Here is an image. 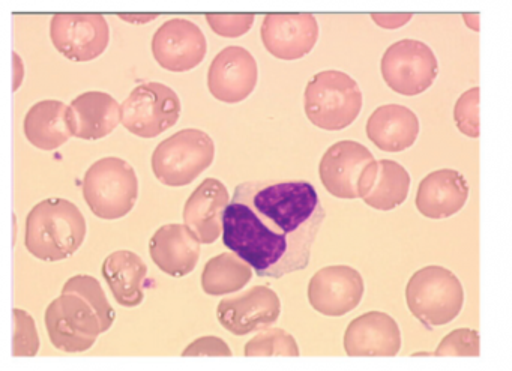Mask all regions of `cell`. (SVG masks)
I'll return each mask as SVG.
<instances>
[{
    "instance_id": "cell-23",
    "label": "cell",
    "mask_w": 512,
    "mask_h": 371,
    "mask_svg": "<svg viewBox=\"0 0 512 371\" xmlns=\"http://www.w3.org/2000/svg\"><path fill=\"white\" fill-rule=\"evenodd\" d=\"M23 131L29 143L41 151L61 148L74 137L70 125V106L62 101H40L26 115Z\"/></svg>"
},
{
    "instance_id": "cell-28",
    "label": "cell",
    "mask_w": 512,
    "mask_h": 371,
    "mask_svg": "<svg viewBox=\"0 0 512 371\" xmlns=\"http://www.w3.org/2000/svg\"><path fill=\"white\" fill-rule=\"evenodd\" d=\"M14 356H35L40 350V337L31 314L14 308Z\"/></svg>"
},
{
    "instance_id": "cell-27",
    "label": "cell",
    "mask_w": 512,
    "mask_h": 371,
    "mask_svg": "<svg viewBox=\"0 0 512 371\" xmlns=\"http://www.w3.org/2000/svg\"><path fill=\"white\" fill-rule=\"evenodd\" d=\"M245 356H299L293 335L281 328L265 329L245 344Z\"/></svg>"
},
{
    "instance_id": "cell-29",
    "label": "cell",
    "mask_w": 512,
    "mask_h": 371,
    "mask_svg": "<svg viewBox=\"0 0 512 371\" xmlns=\"http://www.w3.org/2000/svg\"><path fill=\"white\" fill-rule=\"evenodd\" d=\"M454 121L458 131L470 139L479 137V88L464 92L454 107Z\"/></svg>"
},
{
    "instance_id": "cell-17",
    "label": "cell",
    "mask_w": 512,
    "mask_h": 371,
    "mask_svg": "<svg viewBox=\"0 0 512 371\" xmlns=\"http://www.w3.org/2000/svg\"><path fill=\"white\" fill-rule=\"evenodd\" d=\"M230 197L226 185L208 178L188 197L184 208V223L202 244H214L223 236L224 214Z\"/></svg>"
},
{
    "instance_id": "cell-11",
    "label": "cell",
    "mask_w": 512,
    "mask_h": 371,
    "mask_svg": "<svg viewBox=\"0 0 512 371\" xmlns=\"http://www.w3.org/2000/svg\"><path fill=\"white\" fill-rule=\"evenodd\" d=\"M50 38L70 61H94L109 46V23L101 14H56L50 23Z\"/></svg>"
},
{
    "instance_id": "cell-1",
    "label": "cell",
    "mask_w": 512,
    "mask_h": 371,
    "mask_svg": "<svg viewBox=\"0 0 512 371\" xmlns=\"http://www.w3.org/2000/svg\"><path fill=\"white\" fill-rule=\"evenodd\" d=\"M326 212L310 182H242L224 214L223 242L257 277L307 268Z\"/></svg>"
},
{
    "instance_id": "cell-6",
    "label": "cell",
    "mask_w": 512,
    "mask_h": 371,
    "mask_svg": "<svg viewBox=\"0 0 512 371\" xmlns=\"http://www.w3.org/2000/svg\"><path fill=\"white\" fill-rule=\"evenodd\" d=\"M406 302L415 319L427 328H436L448 325L460 314L464 290L449 269L425 266L410 277Z\"/></svg>"
},
{
    "instance_id": "cell-16",
    "label": "cell",
    "mask_w": 512,
    "mask_h": 371,
    "mask_svg": "<svg viewBox=\"0 0 512 371\" xmlns=\"http://www.w3.org/2000/svg\"><path fill=\"white\" fill-rule=\"evenodd\" d=\"M263 46L281 61H298L319 40V23L313 14H268L260 29Z\"/></svg>"
},
{
    "instance_id": "cell-34",
    "label": "cell",
    "mask_w": 512,
    "mask_h": 371,
    "mask_svg": "<svg viewBox=\"0 0 512 371\" xmlns=\"http://www.w3.org/2000/svg\"><path fill=\"white\" fill-rule=\"evenodd\" d=\"M14 61H16V85H14V91H17L23 79L22 61H20L19 55H17V53H14Z\"/></svg>"
},
{
    "instance_id": "cell-4",
    "label": "cell",
    "mask_w": 512,
    "mask_h": 371,
    "mask_svg": "<svg viewBox=\"0 0 512 371\" xmlns=\"http://www.w3.org/2000/svg\"><path fill=\"white\" fill-rule=\"evenodd\" d=\"M304 109L308 121L320 130L341 131L361 113L362 92L346 73L322 71L305 88Z\"/></svg>"
},
{
    "instance_id": "cell-26",
    "label": "cell",
    "mask_w": 512,
    "mask_h": 371,
    "mask_svg": "<svg viewBox=\"0 0 512 371\" xmlns=\"http://www.w3.org/2000/svg\"><path fill=\"white\" fill-rule=\"evenodd\" d=\"M409 188L410 175L401 164L392 160H380L376 181L362 200L376 211H392L406 202Z\"/></svg>"
},
{
    "instance_id": "cell-25",
    "label": "cell",
    "mask_w": 512,
    "mask_h": 371,
    "mask_svg": "<svg viewBox=\"0 0 512 371\" xmlns=\"http://www.w3.org/2000/svg\"><path fill=\"white\" fill-rule=\"evenodd\" d=\"M253 266L236 253L212 257L202 272V289L206 295H230L244 289L253 278Z\"/></svg>"
},
{
    "instance_id": "cell-15",
    "label": "cell",
    "mask_w": 512,
    "mask_h": 371,
    "mask_svg": "<svg viewBox=\"0 0 512 371\" xmlns=\"http://www.w3.org/2000/svg\"><path fill=\"white\" fill-rule=\"evenodd\" d=\"M259 68L256 59L244 47L221 50L208 71V89L221 103L238 104L247 100L257 86Z\"/></svg>"
},
{
    "instance_id": "cell-22",
    "label": "cell",
    "mask_w": 512,
    "mask_h": 371,
    "mask_svg": "<svg viewBox=\"0 0 512 371\" xmlns=\"http://www.w3.org/2000/svg\"><path fill=\"white\" fill-rule=\"evenodd\" d=\"M365 130L368 139L380 151H406L418 139V116L400 104H386L374 110Z\"/></svg>"
},
{
    "instance_id": "cell-19",
    "label": "cell",
    "mask_w": 512,
    "mask_h": 371,
    "mask_svg": "<svg viewBox=\"0 0 512 371\" xmlns=\"http://www.w3.org/2000/svg\"><path fill=\"white\" fill-rule=\"evenodd\" d=\"M200 244L187 224H166L149 241V253L164 274L182 278L196 269Z\"/></svg>"
},
{
    "instance_id": "cell-18",
    "label": "cell",
    "mask_w": 512,
    "mask_h": 371,
    "mask_svg": "<svg viewBox=\"0 0 512 371\" xmlns=\"http://www.w3.org/2000/svg\"><path fill=\"white\" fill-rule=\"evenodd\" d=\"M400 349V328L395 319L382 311L356 317L344 334V350L349 356H395Z\"/></svg>"
},
{
    "instance_id": "cell-9",
    "label": "cell",
    "mask_w": 512,
    "mask_h": 371,
    "mask_svg": "<svg viewBox=\"0 0 512 371\" xmlns=\"http://www.w3.org/2000/svg\"><path fill=\"white\" fill-rule=\"evenodd\" d=\"M181 101L169 86L148 82L137 86L121 106V124L142 139H154L175 127Z\"/></svg>"
},
{
    "instance_id": "cell-8",
    "label": "cell",
    "mask_w": 512,
    "mask_h": 371,
    "mask_svg": "<svg viewBox=\"0 0 512 371\" xmlns=\"http://www.w3.org/2000/svg\"><path fill=\"white\" fill-rule=\"evenodd\" d=\"M379 161L361 143L343 140L323 154L319 164L320 181L337 199H364L376 181Z\"/></svg>"
},
{
    "instance_id": "cell-2",
    "label": "cell",
    "mask_w": 512,
    "mask_h": 371,
    "mask_svg": "<svg viewBox=\"0 0 512 371\" xmlns=\"http://www.w3.org/2000/svg\"><path fill=\"white\" fill-rule=\"evenodd\" d=\"M115 319V310L100 281L91 275L71 277L44 316L53 346L67 353L91 349L98 337L112 328Z\"/></svg>"
},
{
    "instance_id": "cell-32",
    "label": "cell",
    "mask_w": 512,
    "mask_h": 371,
    "mask_svg": "<svg viewBox=\"0 0 512 371\" xmlns=\"http://www.w3.org/2000/svg\"><path fill=\"white\" fill-rule=\"evenodd\" d=\"M232 356V350L226 341L218 337H202L194 340L182 356Z\"/></svg>"
},
{
    "instance_id": "cell-7",
    "label": "cell",
    "mask_w": 512,
    "mask_h": 371,
    "mask_svg": "<svg viewBox=\"0 0 512 371\" xmlns=\"http://www.w3.org/2000/svg\"><path fill=\"white\" fill-rule=\"evenodd\" d=\"M215 143L205 131L187 128L163 140L152 154V172L167 187H185L211 167Z\"/></svg>"
},
{
    "instance_id": "cell-31",
    "label": "cell",
    "mask_w": 512,
    "mask_h": 371,
    "mask_svg": "<svg viewBox=\"0 0 512 371\" xmlns=\"http://www.w3.org/2000/svg\"><path fill=\"white\" fill-rule=\"evenodd\" d=\"M254 14H206V22L215 34L223 38H239L250 32Z\"/></svg>"
},
{
    "instance_id": "cell-13",
    "label": "cell",
    "mask_w": 512,
    "mask_h": 371,
    "mask_svg": "<svg viewBox=\"0 0 512 371\" xmlns=\"http://www.w3.org/2000/svg\"><path fill=\"white\" fill-rule=\"evenodd\" d=\"M365 286L361 274L346 265L326 266L311 277L308 301L317 313L341 317L361 304Z\"/></svg>"
},
{
    "instance_id": "cell-30",
    "label": "cell",
    "mask_w": 512,
    "mask_h": 371,
    "mask_svg": "<svg viewBox=\"0 0 512 371\" xmlns=\"http://www.w3.org/2000/svg\"><path fill=\"white\" fill-rule=\"evenodd\" d=\"M479 334L475 329H455L449 332L433 355L436 356H479V347H481Z\"/></svg>"
},
{
    "instance_id": "cell-3",
    "label": "cell",
    "mask_w": 512,
    "mask_h": 371,
    "mask_svg": "<svg viewBox=\"0 0 512 371\" xmlns=\"http://www.w3.org/2000/svg\"><path fill=\"white\" fill-rule=\"evenodd\" d=\"M82 211L67 199L43 200L26 218L25 244L43 262H61L77 253L86 238Z\"/></svg>"
},
{
    "instance_id": "cell-12",
    "label": "cell",
    "mask_w": 512,
    "mask_h": 371,
    "mask_svg": "<svg viewBox=\"0 0 512 371\" xmlns=\"http://www.w3.org/2000/svg\"><path fill=\"white\" fill-rule=\"evenodd\" d=\"M208 52L205 34L196 23L172 19L152 38V55L164 70L187 73L202 64Z\"/></svg>"
},
{
    "instance_id": "cell-14",
    "label": "cell",
    "mask_w": 512,
    "mask_h": 371,
    "mask_svg": "<svg viewBox=\"0 0 512 371\" xmlns=\"http://www.w3.org/2000/svg\"><path fill=\"white\" fill-rule=\"evenodd\" d=\"M280 314V296L266 286H254L241 295L224 298L217 308L221 326L239 337L269 328Z\"/></svg>"
},
{
    "instance_id": "cell-5",
    "label": "cell",
    "mask_w": 512,
    "mask_h": 371,
    "mask_svg": "<svg viewBox=\"0 0 512 371\" xmlns=\"http://www.w3.org/2000/svg\"><path fill=\"white\" fill-rule=\"evenodd\" d=\"M83 197L101 220L130 214L139 199V179L130 163L118 157L95 161L83 179Z\"/></svg>"
},
{
    "instance_id": "cell-24",
    "label": "cell",
    "mask_w": 512,
    "mask_h": 371,
    "mask_svg": "<svg viewBox=\"0 0 512 371\" xmlns=\"http://www.w3.org/2000/svg\"><path fill=\"white\" fill-rule=\"evenodd\" d=\"M103 277L119 305L134 308L142 304L143 284L148 277V266L142 257L133 251H115L104 260Z\"/></svg>"
},
{
    "instance_id": "cell-35",
    "label": "cell",
    "mask_w": 512,
    "mask_h": 371,
    "mask_svg": "<svg viewBox=\"0 0 512 371\" xmlns=\"http://www.w3.org/2000/svg\"><path fill=\"white\" fill-rule=\"evenodd\" d=\"M157 16H149V17H127L122 16V19L128 20V22H139V20H142V22H151V20H154Z\"/></svg>"
},
{
    "instance_id": "cell-10",
    "label": "cell",
    "mask_w": 512,
    "mask_h": 371,
    "mask_svg": "<svg viewBox=\"0 0 512 371\" xmlns=\"http://www.w3.org/2000/svg\"><path fill=\"white\" fill-rule=\"evenodd\" d=\"M380 71L391 91L404 97H415L433 85L439 65L427 44L403 40L386 49Z\"/></svg>"
},
{
    "instance_id": "cell-20",
    "label": "cell",
    "mask_w": 512,
    "mask_h": 371,
    "mask_svg": "<svg viewBox=\"0 0 512 371\" xmlns=\"http://www.w3.org/2000/svg\"><path fill=\"white\" fill-rule=\"evenodd\" d=\"M469 199V185L457 170L440 169L422 179L416 193V208L424 217L443 220L463 209Z\"/></svg>"
},
{
    "instance_id": "cell-33",
    "label": "cell",
    "mask_w": 512,
    "mask_h": 371,
    "mask_svg": "<svg viewBox=\"0 0 512 371\" xmlns=\"http://www.w3.org/2000/svg\"><path fill=\"white\" fill-rule=\"evenodd\" d=\"M412 14H371V19L383 29H398L412 20Z\"/></svg>"
},
{
    "instance_id": "cell-21",
    "label": "cell",
    "mask_w": 512,
    "mask_h": 371,
    "mask_svg": "<svg viewBox=\"0 0 512 371\" xmlns=\"http://www.w3.org/2000/svg\"><path fill=\"white\" fill-rule=\"evenodd\" d=\"M119 122L121 106L106 92H85L71 103L70 125L77 139H104L116 130Z\"/></svg>"
}]
</instances>
